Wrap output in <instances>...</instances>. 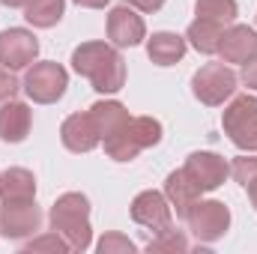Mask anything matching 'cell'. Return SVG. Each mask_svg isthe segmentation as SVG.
I'll list each match as a JSON object with an SVG mask.
<instances>
[{
    "label": "cell",
    "instance_id": "6da1fadb",
    "mask_svg": "<svg viewBox=\"0 0 257 254\" xmlns=\"http://www.w3.org/2000/svg\"><path fill=\"white\" fill-rule=\"evenodd\" d=\"M72 69L84 75L96 93H120L126 87V60L117 45L84 42L72 51Z\"/></svg>",
    "mask_w": 257,
    "mask_h": 254
},
{
    "label": "cell",
    "instance_id": "7a4b0ae2",
    "mask_svg": "<svg viewBox=\"0 0 257 254\" xmlns=\"http://www.w3.org/2000/svg\"><path fill=\"white\" fill-rule=\"evenodd\" d=\"M51 230H57L69 242L72 251H87L93 245V227H90V200L81 191H66L51 206Z\"/></svg>",
    "mask_w": 257,
    "mask_h": 254
},
{
    "label": "cell",
    "instance_id": "3957f363",
    "mask_svg": "<svg viewBox=\"0 0 257 254\" xmlns=\"http://www.w3.org/2000/svg\"><path fill=\"white\" fill-rule=\"evenodd\" d=\"M159 141H162V123L159 120H153V117H132L117 135H111L102 144H105V153L114 162H132V159H138V153L156 147Z\"/></svg>",
    "mask_w": 257,
    "mask_h": 254
},
{
    "label": "cell",
    "instance_id": "277c9868",
    "mask_svg": "<svg viewBox=\"0 0 257 254\" xmlns=\"http://www.w3.org/2000/svg\"><path fill=\"white\" fill-rule=\"evenodd\" d=\"M221 129L242 153H257V99L254 96H233V102L221 114Z\"/></svg>",
    "mask_w": 257,
    "mask_h": 254
},
{
    "label": "cell",
    "instance_id": "5b68a950",
    "mask_svg": "<svg viewBox=\"0 0 257 254\" xmlns=\"http://www.w3.org/2000/svg\"><path fill=\"white\" fill-rule=\"evenodd\" d=\"M236 84H239V75L224 60L221 63H206L194 72L192 93L197 102H203L209 108H218V105H224L236 93Z\"/></svg>",
    "mask_w": 257,
    "mask_h": 254
},
{
    "label": "cell",
    "instance_id": "8992f818",
    "mask_svg": "<svg viewBox=\"0 0 257 254\" xmlns=\"http://www.w3.org/2000/svg\"><path fill=\"white\" fill-rule=\"evenodd\" d=\"M24 93L27 99H33L36 105H54L60 102L69 87V75L60 63L54 60H42V63H33L24 75Z\"/></svg>",
    "mask_w": 257,
    "mask_h": 254
},
{
    "label": "cell",
    "instance_id": "52a82bcc",
    "mask_svg": "<svg viewBox=\"0 0 257 254\" xmlns=\"http://www.w3.org/2000/svg\"><path fill=\"white\" fill-rule=\"evenodd\" d=\"M186 221L197 242H218L230 227V209L221 200H197Z\"/></svg>",
    "mask_w": 257,
    "mask_h": 254
},
{
    "label": "cell",
    "instance_id": "ba28073f",
    "mask_svg": "<svg viewBox=\"0 0 257 254\" xmlns=\"http://www.w3.org/2000/svg\"><path fill=\"white\" fill-rule=\"evenodd\" d=\"M132 221L141 227H150L153 233H165L174 227V209L165 197V191H141L132 200Z\"/></svg>",
    "mask_w": 257,
    "mask_h": 254
},
{
    "label": "cell",
    "instance_id": "9c48e42d",
    "mask_svg": "<svg viewBox=\"0 0 257 254\" xmlns=\"http://www.w3.org/2000/svg\"><path fill=\"white\" fill-rule=\"evenodd\" d=\"M42 227V209L36 200H18L0 206V236L6 239H24L33 236Z\"/></svg>",
    "mask_w": 257,
    "mask_h": 254
},
{
    "label": "cell",
    "instance_id": "30bf717a",
    "mask_svg": "<svg viewBox=\"0 0 257 254\" xmlns=\"http://www.w3.org/2000/svg\"><path fill=\"white\" fill-rule=\"evenodd\" d=\"M39 54V39L24 30V27H9L0 33V66L18 72V69H27V66L36 60Z\"/></svg>",
    "mask_w": 257,
    "mask_h": 254
},
{
    "label": "cell",
    "instance_id": "8fae6325",
    "mask_svg": "<svg viewBox=\"0 0 257 254\" xmlns=\"http://www.w3.org/2000/svg\"><path fill=\"white\" fill-rule=\"evenodd\" d=\"M183 171H186V177L200 191H215L218 186H224V180L230 177V165L218 153H192L186 159Z\"/></svg>",
    "mask_w": 257,
    "mask_h": 254
},
{
    "label": "cell",
    "instance_id": "7c38bea8",
    "mask_svg": "<svg viewBox=\"0 0 257 254\" xmlns=\"http://www.w3.org/2000/svg\"><path fill=\"white\" fill-rule=\"evenodd\" d=\"M108 39L117 48H135L147 39V24L132 6H114L108 12Z\"/></svg>",
    "mask_w": 257,
    "mask_h": 254
},
{
    "label": "cell",
    "instance_id": "4fadbf2b",
    "mask_svg": "<svg viewBox=\"0 0 257 254\" xmlns=\"http://www.w3.org/2000/svg\"><path fill=\"white\" fill-rule=\"evenodd\" d=\"M60 141H63V147L69 153H90V150H96L102 144V135L93 123L90 111H84V114H72V117L63 120Z\"/></svg>",
    "mask_w": 257,
    "mask_h": 254
},
{
    "label": "cell",
    "instance_id": "5bb4252c",
    "mask_svg": "<svg viewBox=\"0 0 257 254\" xmlns=\"http://www.w3.org/2000/svg\"><path fill=\"white\" fill-rule=\"evenodd\" d=\"M218 54L224 63H245L257 54V30L248 24H233L224 30Z\"/></svg>",
    "mask_w": 257,
    "mask_h": 254
},
{
    "label": "cell",
    "instance_id": "9a60e30c",
    "mask_svg": "<svg viewBox=\"0 0 257 254\" xmlns=\"http://www.w3.org/2000/svg\"><path fill=\"white\" fill-rule=\"evenodd\" d=\"M33 126V111L24 105V102H3L0 105V141L6 144H21Z\"/></svg>",
    "mask_w": 257,
    "mask_h": 254
},
{
    "label": "cell",
    "instance_id": "2e32d148",
    "mask_svg": "<svg viewBox=\"0 0 257 254\" xmlns=\"http://www.w3.org/2000/svg\"><path fill=\"white\" fill-rule=\"evenodd\" d=\"M165 197H168L171 209H174L180 218H186V215L192 212V206L200 200V189L186 177V171L180 168V171L168 174V180H165Z\"/></svg>",
    "mask_w": 257,
    "mask_h": 254
},
{
    "label": "cell",
    "instance_id": "e0dca14e",
    "mask_svg": "<svg viewBox=\"0 0 257 254\" xmlns=\"http://www.w3.org/2000/svg\"><path fill=\"white\" fill-rule=\"evenodd\" d=\"M147 54L156 66H174L186 57V36L180 33H171V30H162V33H153L147 39Z\"/></svg>",
    "mask_w": 257,
    "mask_h": 254
},
{
    "label": "cell",
    "instance_id": "ac0fdd59",
    "mask_svg": "<svg viewBox=\"0 0 257 254\" xmlns=\"http://www.w3.org/2000/svg\"><path fill=\"white\" fill-rule=\"evenodd\" d=\"M0 200L18 203V200H36V180L24 168H6L0 174Z\"/></svg>",
    "mask_w": 257,
    "mask_h": 254
},
{
    "label": "cell",
    "instance_id": "d6986e66",
    "mask_svg": "<svg viewBox=\"0 0 257 254\" xmlns=\"http://www.w3.org/2000/svg\"><path fill=\"white\" fill-rule=\"evenodd\" d=\"M90 117H93V123L99 129L102 141H108L111 135H117V132L132 120V114L126 111V105H123V102H114V99L96 102V105L90 108Z\"/></svg>",
    "mask_w": 257,
    "mask_h": 254
},
{
    "label": "cell",
    "instance_id": "ffe728a7",
    "mask_svg": "<svg viewBox=\"0 0 257 254\" xmlns=\"http://www.w3.org/2000/svg\"><path fill=\"white\" fill-rule=\"evenodd\" d=\"M221 36H224V24L209 18H194L186 30V42H192V48L200 54H218Z\"/></svg>",
    "mask_w": 257,
    "mask_h": 254
},
{
    "label": "cell",
    "instance_id": "44dd1931",
    "mask_svg": "<svg viewBox=\"0 0 257 254\" xmlns=\"http://www.w3.org/2000/svg\"><path fill=\"white\" fill-rule=\"evenodd\" d=\"M63 9H66V0H30L24 6V18L33 24V27H54L60 18H63Z\"/></svg>",
    "mask_w": 257,
    "mask_h": 254
},
{
    "label": "cell",
    "instance_id": "7402d4cb",
    "mask_svg": "<svg viewBox=\"0 0 257 254\" xmlns=\"http://www.w3.org/2000/svg\"><path fill=\"white\" fill-rule=\"evenodd\" d=\"M194 12H197V18H209V21H218V24H233L236 15H239V6H236V0H197Z\"/></svg>",
    "mask_w": 257,
    "mask_h": 254
},
{
    "label": "cell",
    "instance_id": "603a6c76",
    "mask_svg": "<svg viewBox=\"0 0 257 254\" xmlns=\"http://www.w3.org/2000/svg\"><path fill=\"white\" fill-rule=\"evenodd\" d=\"M147 251L153 254H162V251H168V254H186L189 251V239L180 233V230H165V233H156L153 239H150V245H147Z\"/></svg>",
    "mask_w": 257,
    "mask_h": 254
},
{
    "label": "cell",
    "instance_id": "cb8c5ba5",
    "mask_svg": "<svg viewBox=\"0 0 257 254\" xmlns=\"http://www.w3.org/2000/svg\"><path fill=\"white\" fill-rule=\"evenodd\" d=\"M24 251L33 254V251H48V254H66L72 251L69 248V242H66L63 236L57 233V230H51V233H42V236H33L27 245H24Z\"/></svg>",
    "mask_w": 257,
    "mask_h": 254
},
{
    "label": "cell",
    "instance_id": "d4e9b609",
    "mask_svg": "<svg viewBox=\"0 0 257 254\" xmlns=\"http://www.w3.org/2000/svg\"><path fill=\"white\" fill-rule=\"evenodd\" d=\"M96 248L99 254H135V242L123 233H105Z\"/></svg>",
    "mask_w": 257,
    "mask_h": 254
},
{
    "label": "cell",
    "instance_id": "484cf974",
    "mask_svg": "<svg viewBox=\"0 0 257 254\" xmlns=\"http://www.w3.org/2000/svg\"><path fill=\"white\" fill-rule=\"evenodd\" d=\"M230 174H233V180L245 189V186H248V183L257 177V156H248V153H245V156H239V159L233 162Z\"/></svg>",
    "mask_w": 257,
    "mask_h": 254
},
{
    "label": "cell",
    "instance_id": "4316f807",
    "mask_svg": "<svg viewBox=\"0 0 257 254\" xmlns=\"http://www.w3.org/2000/svg\"><path fill=\"white\" fill-rule=\"evenodd\" d=\"M18 90H21V84L15 81L12 69L0 66V105H3V102H9V99H15V93H18Z\"/></svg>",
    "mask_w": 257,
    "mask_h": 254
},
{
    "label": "cell",
    "instance_id": "83f0119b",
    "mask_svg": "<svg viewBox=\"0 0 257 254\" xmlns=\"http://www.w3.org/2000/svg\"><path fill=\"white\" fill-rule=\"evenodd\" d=\"M239 81H242L248 90H257V54L251 57V60L242 63V75H239Z\"/></svg>",
    "mask_w": 257,
    "mask_h": 254
},
{
    "label": "cell",
    "instance_id": "f1b7e54d",
    "mask_svg": "<svg viewBox=\"0 0 257 254\" xmlns=\"http://www.w3.org/2000/svg\"><path fill=\"white\" fill-rule=\"evenodd\" d=\"M132 9H141V12H159L165 6V0H126Z\"/></svg>",
    "mask_w": 257,
    "mask_h": 254
},
{
    "label": "cell",
    "instance_id": "f546056e",
    "mask_svg": "<svg viewBox=\"0 0 257 254\" xmlns=\"http://www.w3.org/2000/svg\"><path fill=\"white\" fill-rule=\"evenodd\" d=\"M78 6H84V9H105L111 0H75Z\"/></svg>",
    "mask_w": 257,
    "mask_h": 254
},
{
    "label": "cell",
    "instance_id": "4dcf8cb0",
    "mask_svg": "<svg viewBox=\"0 0 257 254\" xmlns=\"http://www.w3.org/2000/svg\"><path fill=\"white\" fill-rule=\"evenodd\" d=\"M245 191H248V200H251V206L257 209V177L248 183V186H245Z\"/></svg>",
    "mask_w": 257,
    "mask_h": 254
},
{
    "label": "cell",
    "instance_id": "1f68e13d",
    "mask_svg": "<svg viewBox=\"0 0 257 254\" xmlns=\"http://www.w3.org/2000/svg\"><path fill=\"white\" fill-rule=\"evenodd\" d=\"M0 3H3V6H9V9H24L30 0H0Z\"/></svg>",
    "mask_w": 257,
    "mask_h": 254
}]
</instances>
